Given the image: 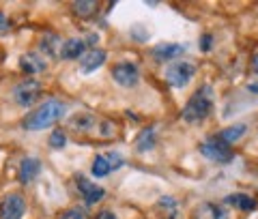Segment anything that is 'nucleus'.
Returning <instances> with one entry per match:
<instances>
[{
  "label": "nucleus",
  "instance_id": "obj_17",
  "mask_svg": "<svg viewBox=\"0 0 258 219\" xmlns=\"http://www.w3.org/2000/svg\"><path fill=\"white\" fill-rule=\"evenodd\" d=\"M245 131H247V127L243 125V123H237V125H230V127H226V129H222L220 133H217V137H220L222 142H226V144H235V142H239L241 137L245 135Z\"/></svg>",
  "mask_w": 258,
  "mask_h": 219
},
{
  "label": "nucleus",
  "instance_id": "obj_6",
  "mask_svg": "<svg viewBox=\"0 0 258 219\" xmlns=\"http://www.w3.org/2000/svg\"><path fill=\"white\" fill-rule=\"evenodd\" d=\"M101 123L103 120H99L93 114H88V112H80V114L69 116V120H67L69 129L76 131V133H95V131L101 133Z\"/></svg>",
  "mask_w": 258,
  "mask_h": 219
},
{
  "label": "nucleus",
  "instance_id": "obj_8",
  "mask_svg": "<svg viewBox=\"0 0 258 219\" xmlns=\"http://www.w3.org/2000/svg\"><path fill=\"white\" fill-rule=\"evenodd\" d=\"M112 78L118 86H125V88H132L138 84L140 80V71L134 62H116L112 67Z\"/></svg>",
  "mask_w": 258,
  "mask_h": 219
},
{
  "label": "nucleus",
  "instance_id": "obj_19",
  "mask_svg": "<svg viewBox=\"0 0 258 219\" xmlns=\"http://www.w3.org/2000/svg\"><path fill=\"white\" fill-rule=\"evenodd\" d=\"M60 47H62V41L56 35H45L43 41H41V50L45 54L54 56V58H60Z\"/></svg>",
  "mask_w": 258,
  "mask_h": 219
},
{
  "label": "nucleus",
  "instance_id": "obj_20",
  "mask_svg": "<svg viewBox=\"0 0 258 219\" xmlns=\"http://www.w3.org/2000/svg\"><path fill=\"white\" fill-rule=\"evenodd\" d=\"M153 146H155V131H153V129H144L138 135V140H136V149L144 153V151H151Z\"/></svg>",
  "mask_w": 258,
  "mask_h": 219
},
{
  "label": "nucleus",
  "instance_id": "obj_24",
  "mask_svg": "<svg viewBox=\"0 0 258 219\" xmlns=\"http://www.w3.org/2000/svg\"><path fill=\"white\" fill-rule=\"evenodd\" d=\"M11 30V22L7 20V15L0 11V35H7V32Z\"/></svg>",
  "mask_w": 258,
  "mask_h": 219
},
{
  "label": "nucleus",
  "instance_id": "obj_23",
  "mask_svg": "<svg viewBox=\"0 0 258 219\" xmlns=\"http://www.w3.org/2000/svg\"><path fill=\"white\" fill-rule=\"evenodd\" d=\"M58 219H84V213L80 208H67L58 215Z\"/></svg>",
  "mask_w": 258,
  "mask_h": 219
},
{
  "label": "nucleus",
  "instance_id": "obj_14",
  "mask_svg": "<svg viewBox=\"0 0 258 219\" xmlns=\"http://www.w3.org/2000/svg\"><path fill=\"white\" fill-rule=\"evenodd\" d=\"M39 172H41V161H39L37 157H26V159H22V164H20L18 178H20V183L26 185V183H30Z\"/></svg>",
  "mask_w": 258,
  "mask_h": 219
},
{
  "label": "nucleus",
  "instance_id": "obj_7",
  "mask_svg": "<svg viewBox=\"0 0 258 219\" xmlns=\"http://www.w3.org/2000/svg\"><path fill=\"white\" fill-rule=\"evenodd\" d=\"M26 213V200L22 193H9L0 202V219H22Z\"/></svg>",
  "mask_w": 258,
  "mask_h": 219
},
{
  "label": "nucleus",
  "instance_id": "obj_28",
  "mask_svg": "<svg viewBox=\"0 0 258 219\" xmlns=\"http://www.w3.org/2000/svg\"><path fill=\"white\" fill-rule=\"evenodd\" d=\"M247 91H252V93H258V86H254V84H249V86H247Z\"/></svg>",
  "mask_w": 258,
  "mask_h": 219
},
{
  "label": "nucleus",
  "instance_id": "obj_26",
  "mask_svg": "<svg viewBox=\"0 0 258 219\" xmlns=\"http://www.w3.org/2000/svg\"><path fill=\"white\" fill-rule=\"evenodd\" d=\"M211 43H213L211 35H205V37H203V50H205V52H209V50H211Z\"/></svg>",
  "mask_w": 258,
  "mask_h": 219
},
{
  "label": "nucleus",
  "instance_id": "obj_13",
  "mask_svg": "<svg viewBox=\"0 0 258 219\" xmlns=\"http://www.w3.org/2000/svg\"><path fill=\"white\" fill-rule=\"evenodd\" d=\"M191 219H228V213L224 210V206L213 204V202H203L200 206H196Z\"/></svg>",
  "mask_w": 258,
  "mask_h": 219
},
{
  "label": "nucleus",
  "instance_id": "obj_12",
  "mask_svg": "<svg viewBox=\"0 0 258 219\" xmlns=\"http://www.w3.org/2000/svg\"><path fill=\"white\" fill-rule=\"evenodd\" d=\"M20 67L24 73H30V76H35V73H43L47 69V62L41 54H35V52H28L24 54L20 58Z\"/></svg>",
  "mask_w": 258,
  "mask_h": 219
},
{
  "label": "nucleus",
  "instance_id": "obj_22",
  "mask_svg": "<svg viewBox=\"0 0 258 219\" xmlns=\"http://www.w3.org/2000/svg\"><path fill=\"white\" fill-rule=\"evenodd\" d=\"M64 144H67V133H64L62 129H56V131L50 133V149L60 151Z\"/></svg>",
  "mask_w": 258,
  "mask_h": 219
},
{
  "label": "nucleus",
  "instance_id": "obj_27",
  "mask_svg": "<svg viewBox=\"0 0 258 219\" xmlns=\"http://www.w3.org/2000/svg\"><path fill=\"white\" fill-rule=\"evenodd\" d=\"M252 69H254V73L258 76V54L254 56V60H252Z\"/></svg>",
  "mask_w": 258,
  "mask_h": 219
},
{
  "label": "nucleus",
  "instance_id": "obj_9",
  "mask_svg": "<svg viewBox=\"0 0 258 219\" xmlns=\"http://www.w3.org/2000/svg\"><path fill=\"white\" fill-rule=\"evenodd\" d=\"M86 41L84 39H67V41H62V47H60V58L62 60H76V58H82L86 54Z\"/></svg>",
  "mask_w": 258,
  "mask_h": 219
},
{
  "label": "nucleus",
  "instance_id": "obj_5",
  "mask_svg": "<svg viewBox=\"0 0 258 219\" xmlns=\"http://www.w3.org/2000/svg\"><path fill=\"white\" fill-rule=\"evenodd\" d=\"M196 76V64L191 62H174L166 69V82L174 88H183L191 82V78Z\"/></svg>",
  "mask_w": 258,
  "mask_h": 219
},
{
  "label": "nucleus",
  "instance_id": "obj_3",
  "mask_svg": "<svg viewBox=\"0 0 258 219\" xmlns=\"http://www.w3.org/2000/svg\"><path fill=\"white\" fill-rule=\"evenodd\" d=\"M200 155L215 161V164H228V161L232 159V151H230V144L222 142L217 135L209 137V140H205L203 144L198 146Z\"/></svg>",
  "mask_w": 258,
  "mask_h": 219
},
{
  "label": "nucleus",
  "instance_id": "obj_2",
  "mask_svg": "<svg viewBox=\"0 0 258 219\" xmlns=\"http://www.w3.org/2000/svg\"><path fill=\"white\" fill-rule=\"evenodd\" d=\"M213 110V93L211 86H203L200 91H196L191 95V99L187 101V105L183 108V120L185 123H200L205 120Z\"/></svg>",
  "mask_w": 258,
  "mask_h": 219
},
{
  "label": "nucleus",
  "instance_id": "obj_4",
  "mask_svg": "<svg viewBox=\"0 0 258 219\" xmlns=\"http://www.w3.org/2000/svg\"><path fill=\"white\" fill-rule=\"evenodd\" d=\"M13 101L22 105V108H30V105H35L37 99L41 97V82H37V80H24V82H20L18 86L13 88Z\"/></svg>",
  "mask_w": 258,
  "mask_h": 219
},
{
  "label": "nucleus",
  "instance_id": "obj_10",
  "mask_svg": "<svg viewBox=\"0 0 258 219\" xmlns=\"http://www.w3.org/2000/svg\"><path fill=\"white\" fill-rule=\"evenodd\" d=\"M106 58H108V54L103 50H99V47H91V50L80 58V69H82L84 73H93L95 69H99L101 64L106 62Z\"/></svg>",
  "mask_w": 258,
  "mask_h": 219
},
{
  "label": "nucleus",
  "instance_id": "obj_11",
  "mask_svg": "<svg viewBox=\"0 0 258 219\" xmlns=\"http://www.w3.org/2000/svg\"><path fill=\"white\" fill-rule=\"evenodd\" d=\"M78 191L82 193V198H84L86 204H95V202H99L103 196H106V191H103L99 185L86 181L84 176H78Z\"/></svg>",
  "mask_w": 258,
  "mask_h": 219
},
{
  "label": "nucleus",
  "instance_id": "obj_25",
  "mask_svg": "<svg viewBox=\"0 0 258 219\" xmlns=\"http://www.w3.org/2000/svg\"><path fill=\"white\" fill-rule=\"evenodd\" d=\"M95 219H116V215L112 213V210H106V208H103V210H99V213L95 215Z\"/></svg>",
  "mask_w": 258,
  "mask_h": 219
},
{
  "label": "nucleus",
  "instance_id": "obj_18",
  "mask_svg": "<svg viewBox=\"0 0 258 219\" xmlns=\"http://www.w3.org/2000/svg\"><path fill=\"white\" fill-rule=\"evenodd\" d=\"M91 172L95 178H103V176H108L112 172V164H110V159L108 155H97L93 159V168H91Z\"/></svg>",
  "mask_w": 258,
  "mask_h": 219
},
{
  "label": "nucleus",
  "instance_id": "obj_16",
  "mask_svg": "<svg viewBox=\"0 0 258 219\" xmlns=\"http://www.w3.org/2000/svg\"><path fill=\"white\" fill-rule=\"evenodd\" d=\"M185 52V45H179V43H159L155 50H153V56L157 60H168V58H176L179 54Z\"/></svg>",
  "mask_w": 258,
  "mask_h": 219
},
{
  "label": "nucleus",
  "instance_id": "obj_21",
  "mask_svg": "<svg viewBox=\"0 0 258 219\" xmlns=\"http://www.w3.org/2000/svg\"><path fill=\"white\" fill-rule=\"evenodd\" d=\"M71 9H74V13L80 15V18H91V15L97 11V3H86V0H80V3L71 5Z\"/></svg>",
  "mask_w": 258,
  "mask_h": 219
},
{
  "label": "nucleus",
  "instance_id": "obj_15",
  "mask_svg": "<svg viewBox=\"0 0 258 219\" xmlns=\"http://www.w3.org/2000/svg\"><path fill=\"white\" fill-rule=\"evenodd\" d=\"M224 202L232 208H239V210H254L258 206L256 198L247 196V193H230V196H226Z\"/></svg>",
  "mask_w": 258,
  "mask_h": 219
},
{
  "label": "nucleus",
  "instance_id": "obj_1",
  "mask_svg": "<svg viewBox=\"0 0 258 219\" xmlns=\"http://www.w3.org/2000/svg\"><path fill=\"white\" fill-rule=\"evenodd\" d=\"M62 116H64V103L60 99H47L30 116H26L24 129L26 131H43V129L52 127L54 123H58Z\"/></svg>",
  "mask_w": 258,
  "mask_h": 219
}]
</instances>
